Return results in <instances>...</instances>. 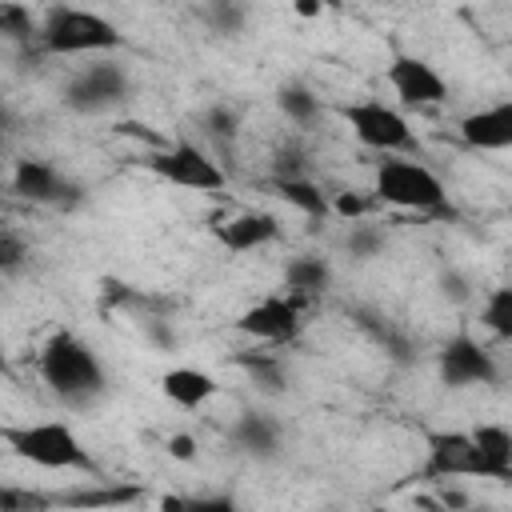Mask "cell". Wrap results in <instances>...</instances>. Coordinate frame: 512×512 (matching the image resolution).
Masks as SVG:
<instances>
[{
	"mask_svg": "<svg viewBox=\"0 0 512 512\" xmlns=\"http://www.w3.org/2000/svg\"><path fill=\"white\" fill-rule=\"evenodd\" d=\"M132 96V84L124 76L120 64H88L84 72H76L68 84H64V108L80 112V116H96V112H108L116 104H124Z\"/></svg>",
	"mask_w": 512,
	"mask_h": 512,
	"instance_id": "cell-6",
	"label": "cell"
},
{
	"mask_svg": "<svg viewBox=\"0 0 512 512\" xmlns=\"http://www.w3.org/2000/svg\"><path fill=\"white\" fill-rule=\"evenodd\" d=\"M372 192H376V200H384L392 208H412V212H440L448 200L440 176L432 168H424L420 160H384L376 168Z\"/></svg>",
	"mask_w": 512,
	"mask_h": 512,
	"instance_id": "cell-4",
	"label": "cell"
},
{
	"mask_svg": "<svg viewBox=\"0 0 512 512\" xmlns=\"http://www.w3.org/2000/svg\"><path fill=\"white\" fill-rule=\"evenodd\" d=\"M12 192L20 200L52 204V208H72L80 200V184L64 180L48 160H36V156L16 160V168H12Z\"/></svg>",
	"mask_w": 512,
	"mask_h": 512,
	"instance_id": "cell-10",
	"label": "cell"
},
{
	"mask_svg": "<svg viewBox=\"0 0 512 512\" xmlns=\"http://www.w3.org/2000/svg\"><path fill=\"white\" fill-rule=\"evenodd\" d=\"M460 136H464L468 148H480V152L512 148V100H500V104L468 112L460 120Z\"/></svg>",
	"mask_w": 512,
	"mask_h": 512,
	"instance_id": "cell-13",
	"label": "cell"
},
{
	"mask_svg": "<svg viewBox=\"0 0 512 512\" xmlns=\"http://www.w3.org/2000/svg\"><path fill=\"white\" fill-rule=\"evenodd\" d=\"M200 128H204L220 148H232V144H236V136H240V116H236V108H232V104L216 100V104H208V108H204Z\"/></svg>",
	"mask_w": 512,
	"mask_h": 512,
	"instance_id": "cell-24",
	"label": "cell"
},
{
	"mask_svg": "<svg viewBox=\"0 0 512 512\" xmlns=\"http://www.w3.org/2000/svg\"><path fill=\"white\" fill-rule=\"evenodd\" d=\"M388 84H392V92L404 100V104H412V108H436V104H444L448 100V80L428 64V60H420V56H392V64H388Z\"/></svg>",
	"mask_w": 512,
	"mask_h": 512,
	"instance_id": "cell-9",
	"label": "cell"
},
{
	"mask_svg": "<svg viewBox=\"0 0 512 512\" xmlns=\"http://www.w3.org/2000/svg\"><path fill=\"white\" fill-rule=\"evenodd\" d=\"M440 508H464L468 504V492H460V488H440Z\"/></svg>",
	"mask_w": 512,
	"mask_h": 512,
	"instance_id": "cell-36",
	"label": "cell"
},
{
	"mask_svg": "<svg viewBox=\"0 0 512 512\" xmlns=\"http://www.w3.org/2000/svg\"><path fill=\"white\" fill-rule=\"evenodd\" d=\"M280 236V220L272 212H260V208H248V212H236L232 220H224L216 228V240L228 248V252H256L264 244H272Z\"/></svg>",
	"mask_w": 512,
	"mask_h": 512,
	"instance_id": "cell-14",
	"label": "cell"
},
{
	"mask_svg": "<svg viewBox=\"0 0 512 512\" xmlns=\"http://www.w3.org/2000/svg\"><path fill=\"white\" fill-rule=\"evenodd\" d=\"M184 508H192V512H228L232 496H192V500H184Z\"/></svg>",
	"mask_w": 512,
	"mask_h": 512,
	"instance_id": "cell-35",
	"label": "cell"
},
{
	"mask_svg": "<svg viewBox=\"0 0 512 512\" xmlns=\"http://www.w3.org/2000/svg\"><path fill=\"white\" fill-rule=\"evenodd\" d=\"M148 168H152L160 180L176 184V188H192V192H220V188H224V168H220L208 152H200L196 144H188V140H180V144L156 152V156L148 160Z\"/></svg>",
	"mask_w": 512,
	"mask_h": 512,
	"instance_id": "cell-7",
	"label": "cell"
},
{
	"mask_svg": "<svg viewBox=\"0 0 512 512\" xmlns=\"http://www.w3.org/2000/svg\"><path fill=\"white\" fill-rule=\"evenodd\" d=\"M284 284H288V292L312 300V296H320V292L332 284V264H328L324 256H316V252L292 256V260L284 264Z\"/></svg>",
	"mask_w": 512,
	"mask_h": 512,
	"instance_id": "cell-19",
	"label": "cell"
},
{
	"mask_svg": "<svg viewBox=\"0 0 512 512\" xmlns=\"http://www.w3.org/2000/svg\"><path fill=\"white\" fill-rule=\"evenodd\" d=\"M40 44L44 52L52 56H80V52H112L124 44L120 28L100 16V12H88V8H68V4H56L48 8L44 24H40Z\"/></svg>",
	"mask_w": 512,
	"mask_h": 512,
	"instance_id": "cell-3",
	"label": "cell"
},
{
	"mask_svg": "<svg viewBox=\"0 0 512 512\" xmlns=\"http://www.w3.org/2000/svg\"><path fill=\"white\" fill-rule=\"evenodd\" d=\"M232 444L252 460H276L280 456V424L268 412H240L232 424Z\"/></svg>",
	"mask_w": 512,
	"mask_h": 512,
	"instance_id": "cell-15",
	"label": "cell"
},
{
	"mask_svg": "<svg viewBox=\"0 0 512 512\" xmlns=\"http://www.w3.org/2000/svg\"><path fill=\"white\" fill-rule=\"evenodd\" d=\"M4 444L12 448V456L36 464V468H52V472H92V456L80 444V436L64 424V420H40V424H20V428H4Z\"/></svg>",
	"mask_w": 512,
	"mask_h": 512,
	"instance_id": "cell-2",
	"label": "cell"
},
{
	"mask_svg": "<svg viewBox=\"0 0 512 512\" xmlns=\"http://www.w3.org/2000/svg\"><path fill=\"white\" fill-rule=\"evenodd\" d=\"M168 456H172V460H184V464L196 460V440H192L188 432H176V436L168 440Z\"/></svg>",
	"mask_w": 512,
	"mask_h": 512,
	"instance_id": "cell-34",
	"label": "cell"
},
{
	"mask_svg": "<svg viewBox=\"0 0 512 512\" xmlns=\"http://www.w3.org/2000/svg\"><path fill=\"white\" fill-rule=\"evenodd\" d=\"M472 444H476V476L512 480V432L504 424H476Z\"/></svg>",
	"mask_w": 512,
	"mask_h": 512,
	"instance_id": "cell-16",
	"label": "cell"
},
{
	"mask_svg": "<svg viewBox=\"0 0 512 512\" xmlns=\"http://www.w3.org/2000/svg\"><path fill=\"white\" fill-rule=\"evenodd\" d=\"M276 108H280L292 124L308 128V124H316V116H320V96H316L312 88H304V84H284V88L276 92Z\"/></svg>",
	"mask_w": 512,
	"mask_h": 512,
	"instance_id": "cell-21",
	"label": "cell"
},
{
	"mask_svg": "<svg viewBox=\"0 0 512 512\" xmlns=\"http://www.w3.org/2000/svg\"><path fill=\"white\" fill-rule=\"evenodd\" d=\"M344 248H348L356 260H372V256H380V248H384V232H380L376 224H356V220H352V232L344 236Z\"/></svg>",
	"mask_w": 512,
	"mask_h": 512,
	"instance_id": "cell-27",
	"label": "cell"
},
{
	"mask_svg": "<svg viewBox=\"0 0 512 512\" xmlns=\"http://www.w3.org/2000/svg\"><path fill=\"white\" fill-rule=\"evenodd\" d=\"M28 256V244L16 236V232H0V268L4 272H16Z\"/></svg>",
	"mask_w": 512,
	"mask_h": 512,
	"instance_id": "cell-28",
	"label": "cell"
},
{
	"mask_svg": "<svg viewBox=\"0 0 512 512\" xmlns=\"http://www.w3.org/2000/svg\"><path fill=\"white\" fill-rule=\"evenodd\" d=\"M480 320L492 336L500 340H512V284H500L484 296V308H480Z\"/></svg>",
	"mask_w": 512,
	"mask_h": 512,
	"instance_id": "cell-23",
	"label": "cell"
},
{
	"mask_svg": "<svg viewBox=\"0 0 512 512\" xmlns=\"http://www.w3.org/2000/svg\"><path fill=\"white\" fill-rule=\"evenodd\" d=\"M200 20L212 36H240L248 24V4L244 0H204Z\"/></svg>",
	"mask_w": 512,
	"mask_h": 512,
	"instance_id": "cell-20",
	"label": "cell"
},
{
	"mask_svg": "<svg viewBox=\"0 0 512 512\" xmlns=\"http://www.w3.org/2000/svg\"><path fill=\"white\" fill-rule=\"evenodd\" d=\"M24 508H44V500H40V496H32V492L0 488V512H24Z\"/></svg>",
	"mask_w": 512,
	"mask_h": 512,
	"instance_id": "cell-30",
	"label": "cell"
},
{
	"mask_svg": "<svg viewBox=\"0 0 512 512\" xmlns=\"http://www.w3.org/2000/svg\"><path fill=\"white\" fill-rule=\"evenodd\" d=\"M304 304H308V296H296V292H288V296H264L260 304H252V308H244L236 316V332H244L252 340L284 344V340H292L300 332Z\"/></svg>",
	"mask_w": 512,
	"mask_h": 512,
	"instance_id": "cell-8",
	"label": "cell"
},
{
	"mask_svg": "<svg viewBox=\"0 0 512 512\" xmlns=\"http://www.w3.org/2000/svg\"><path fill=\"white\" fill-rule=\"evenodd\" d=\"M140 492L136 488H76V492H64L60 504H76V508H108V504H128L136 500Z\"/></svg>",
	"mask_w": 512,
	"mask_h": 512,
	"instance_id": "cell-25",
	"label": "cell"
},
{
	"mask_svg": "<svg viewBox=\"0 0 512 512\" xmlns=\"http://www.w3.org/2000/svg\"><path fill=\"white\" fill-rule=\"evenodd\" d=\"M344 120L352 128V136L364 144V148H376V152H416V136L408 128V120L384 104V100H356L344 108Z\"/></svg>",
	"mask_w": 512,
	"mask_h": 512,
	"instance_id": "cell-5",
	"label": "cell"
},
{
	"mask_svg": "<svg viewBox=\"0 0 512 512\" xmlns=\"http://www.w3.org/2000/svg\"><path fill=\"white\" fill-rule=\"evenodd\" d=\"M0 32H4V40H12V44H28L32 32H40V28H32V12H28L20 0H4V4H0Z\"/></svg>",
	"mask_w": 512,
	"mask_h": 512,
	"instance_id": "cell-26",
	"label": "cell"
},
{
	"mask_svg": "<svg viewBox=\"0 0 512 512\" xmlns=\"http://www.w3.org/2000/svg\"><path fill=\"white\" fill-rule=\"evenodd\" d=\"M144 332H148V340H152L160 352H168V348L176 344V336H172L168 320H144Z\"/></svg>",
	"mask_w": 512,
	"mask_h": 512,
	"instance_id": "cell-33",
	"label": "cell"
},
{
	"mask_svg": "<svg viewBox=\"0 0 512 512\" xmlns=\"http://www.w3.org/2000/svg\"><path fill=\"white\" fill-rule=\"evenodd\" d=\"M216 380L204 372V368H168L164 376H160V392L176 404V408H188V412H196V408H204L212 396H216Z\"/></svg>",
	"mask_w": 512,
	"mask_h": 512,
	"instance_id": "cell-17",
	"label": "cell"
},
{
	"mask_svg": "<svg viewBox=\"0 0 512 512\" xmlns=\"http://www.w3.org/2000/svg\"><path fill=\"white\" fill-rule=\"evenodd\" d=\"M236 364L252 376V384L256 388H264V392H272V396H280V392H288V372H284V364L276 360V356H268V352H248V356H236Z\"/></svg>",
	"mask_w": 512,
	"mask_h": 512,
	"instance_id": "cell-22",
	"label": "cell"
},
{
	"mask_svg": "<svg viewBox=\"0 0 512 512\" xmlns=\"http://www.w3.org/2000/svg\"><path fill=\"white\" fill-rule=\"evenodd\" d=\"M440 292L448 296V300H468V280H464V272H456V268H448V272H440Z\"/></svg>",
	"mask_w": 512,
	"mask_h": 512,
	"instance_id": "cell-32",
	"label": "cell"
},
{
	"mask_svg": "<svg viewBox=\"0 0 512 512\" xmlns=\"http://www.w3.org/2000/svg\"><path fill=\"white\" fill-rule=\"evenodd\" d=\"M44 384L64 400V404H88L104 392L108 376H104V364L100 356L72 332H56L44 348H40V360H36Z\"/></svg>",
	"mask_w": 512,
	"mask_h": 512,
	"instance_id": "cell-1",
	"label": "cell"
},
{
	"mask_svg": "<svg viewBox=\"0 0 512 512\" xmlns=\"http://www.w3.org/2000/svg\"><path fill=\"white\" fill-rule=\"evenodd\" d=\"M276 176H304V152L300 148H280L276 152Z\"/></svg>",
	"mask_w": 512,
	"mask_h": 512,
	"instance_id": "cell-31",
	"label": "cell"
},
{
	"mask_svg": "<svg viewBox=\"0 0 512 512\" xmlns=\"http://www.w3.org/2000/svg\"><path fill=\"white\" fill-rule=\"evenodd\" d=\"M272 184H276V192H280L284 204H292L296 212H304V216L312 220V232L324 228L332 204H328V196L320 192V184H312L308 176H276Z\"/></svg>",
	"mask_w": 512,
	"mask_h": 512,
	"instance_id": "cell-18",
	"label": "cell"
},
{
	"mask_svg": "<svg viewBox=\"0 0 512 512\" xmlns=\"http://www.w3.org/2000/svg\"><path fill=\"white\" fill-rule=\"evenodd\" d=\"M368 196H360V192H336V200H332V212L336 216H344V220H360L364 212H368Z\"/></svg>",
	"mask_w": 512,
	"mask_h": 512,
	"instance_id": "cell-29",
	"label": "cell"
},
{
	"mask_svg": "<svg viewBox=\"0 0 512 512\" xmlns=\"http://www.w3.org/2000/svg\"><path fill=\"white\" fill-rule=\"evenodd\" d=\"M424 476L428 480L476 476V444H472V432H432L428 436Z\"/></svg>",
	"mask_w": 512,
	"mask_h": 512,
	"instance_id": "cell-12",
	"label": "cell"
},
{
	"mask_svg": "<svg viewBox=\"0 0 512 512\" xmlns=\"http://www.w3.org/2000/svg\"><path fill=\"white\" fill-rule=\"evenodd\" d=\"M440 380L448 388H472V384H496V360L492 352L472 336H452L440 348Z\"/></svg>",
	"mask_w": 512,
	"mask_h": 512,
	"instance_id": "cell-11",
	"label": "cell"
},
{
	"mask_svg": "<svg viewBox=\"0 0 512 512\" xmlns=\"http://www.w3.org/2000/svg\"><path fill=\"white\" fill-rule=\"evenodd\" d=\"M292 8H296V16H304V20H312V16H320V8H324V0H292Z\"/></svg>",
	"mask_w": 512,
	"mask_h": 512,
	"instance_id": "cell-37",
	"label": "cell"
}]
</instances>
